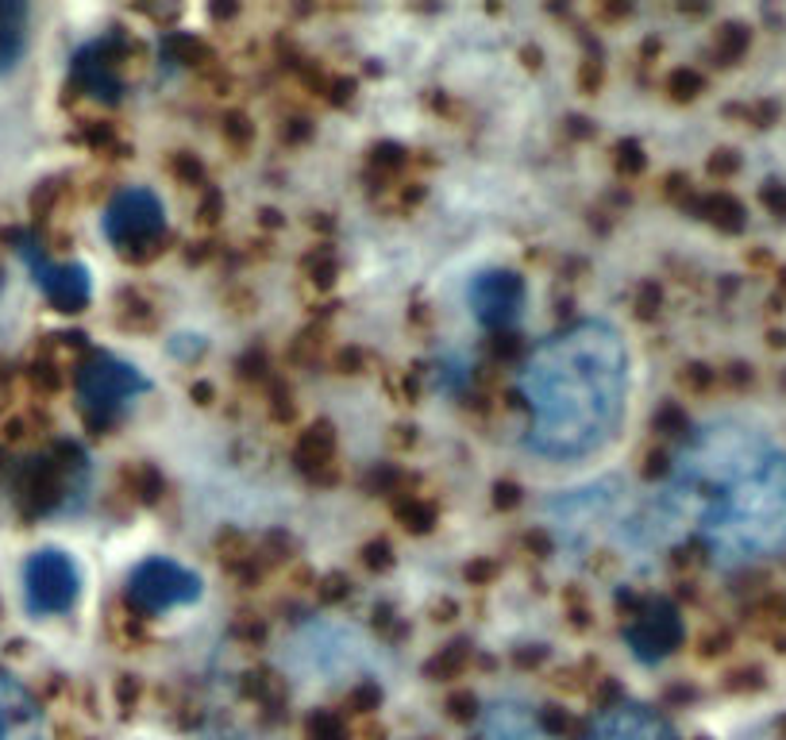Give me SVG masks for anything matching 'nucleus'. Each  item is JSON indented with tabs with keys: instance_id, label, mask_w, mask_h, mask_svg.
<instances>
[{
	"instance_id": "obj_44",
	"label": "nucleus",
	"mask_w": 786,
	"mask_h": 740,
	"mask_svg": "<svg viewBox=\"0 0 786 740\" xmlns=\"http://www.w3.org/2000/svg\"><path fill=\"white\" fill-rule=\"evenodd\" d=\"M729 644H733V633H729V629H713V633H706L702 641H698V652H702V656H721Z\"/></svg>"
},
{
	"instance_id": "obj_58",
	"label": "nucleus",
	"mask_w": 786,
	"mask_h": 740,
	"mask_svg": "<svg viewBox=\"0 0 786 740\" xmlns=\"http://www.w3.org/2000/svg\"><path fill=\"white\" fill-rule=\"evenodd\" d=\"M725 378H729V386H749V382H752V371H749V367H741V363H736V367H729Z\"/></svg>"
},
{
	"instance_id": "obj_53",
	"label": "nucleus",
	"mask_w": 786,
	"mask_h": 740,
	"mask_svg": "<svg viewBox=\"0 0 786 740\" xmlns=\"http://www.w3.org/2000/svg\"><path fill=\"white\" fill-rule=\"evenodd\" d=\"M363 363H367V355L355 352V347H344V352L336 355V371H340V374H359Z\"/></svg>"
},
{
	"instance_id": "obj_34",
	"label": "nucleus",
	"mask_w": 786,
	"mask_h": 740,
	"mask_svg": "<svg viewBox=\"0 0 786 740\" xmlns=\"http://www.w3.org/2000/svg\"><path fill=\"white\" fill-rule=\"evenodd\" d=\"M224 139H228L232 147H239V151H247V147L255 143V124H251V116L232 112L228 120H224Z\"/></svg>"
},
{
	"instance_id": "obj_22",
	"label": "nucleus",
	"mask_w": 786,
	"mask_h": 740,
	"mask_svg": "<svg viewBox=\"0 0 786 740\" xmlns=\"http://www.w3.org/2000/svg\"><path fill=\"white\" fill-rule=\"evenodd\" d=\"M394 513H397V521L405 525V533H432V525H435V505L424 502V497L397 494Z\"/></svg>"
},
{
	"instance_id": "obj_59",
	"label": "nucleus",
	"mask_w": 786,
	"mask_h": 740,
	"mask_svg": "<svg viewBox=\"0 0 786 740\" xmlns=\"http://www.w3.org/2000/svg\"><path fill=\"white\" fill-rule=\"evenodd\" d=\"M193 397H197V405H208V401H213V386L197 382V386H193Z\"/></svg>"
},
{
	"instance_id": "obj_37",
	"label": "nucleus",
	"mask_w": 786,
	"mask_h": 740,
	"mask_svg": "<svg viewBox=\"0 0 786 740\" xmlns=\"http://www.w3.org/2000/svg\"><path fill=\"white\" fill-rule=\"evenodd\" d=\"M293 412H298V405H293L290 386H282V382H274V386H270V417L282 420V425H290Z\"/></svg>"
},
{
	"instance_id": "obj_28",
	"label": "nucleus",
	"mask_w": 786,
	"mask_h": 740,
	"mask_svg": "<svg viewBox=\"0 0 786 740\" xmlns=\"http://www.w3.org/2000/svg\"><path fill=\"white\" fill-rule=\"evenodd\" d=\"M244 690L251 698H259L262 706H282L286 703V687H282V679L278 675H270V672H251L244 679Z\"/></svg>"
},
{
	"instance_id": "obj_45",
	"label": "nucleus",
	"mask_w": 786,
	"mask_h": 740,
	"mask_svg": "<svg viewBox=\"0 0 786 740\" xmlns=\"http://www.w3.org/2000/svg\"><path fill=\"white\" fill-rule=\"evenodd\" d=\"M309 136H313V124H309L305 116H290V120L282 124V139H286V143H305Z\"/></svg>"
},
{
	"instance_id": "obj_56",
	"label": "nucleus",
	"mask_w": 786,
	"mask_h": 740,
	"mask_svg": "<svg viewBox=\"0 0 786 740\" xmlns=\"http://www.w3.org/2000/svg\"><path fill=\"white\" fill-rule=\"evenodd\" d=\"M567 605H571V621H574V625L586 629V625H590V610H586V602H582V594L567 590Z\"/></svg>"
},
{
	"instance_id": "obj_50",
	"label": "nucleus",
	"mask_w": 786,
	"mask_h": 740,
	"mask_svg": "<svg viewBox=\"0 0 786 740\" xmlns=\"http://www.w3.org/2000/svg\"><path fill=\"white\" fill-rule=\"evenodd\" d=\"M756 687H764V675L756 667H744V672L729 675V690H756Z\"/></svg>"
},
{
	"instance_id": "obj_6",
	"label": "nucleus",
	"mask_w": 786,
	"mask_h": 740,
	"mask_svg": "<svg viewBox=\"0 0 786 740\" xmlns=\"http://www.w3.org/2000/svg\"><path fill=\"white\" fill-rule=\"evenodd\" d=\"M201 594V579L190 567L174 564V559H147L131 571L128 579V605L139 618H154L174 605H190Z\"/></svg>"
},
{
	"instance_id": "obj_40",
	"label": "nucleus",
	"mask_w": 786,
	"mask_h": 740,
	"mask_svg": "<svg viewBox=\"0 0 786 740\" xmlns=\"http://www.w3.org/2000/svg\"><path fill=\"white\" fill-rule=\"evenodd\" d=\"M659 305H664V293H659L656 282H644L636 290V317H656Z\"/></svg>"
},
{
	"instance_id": "obj_14",
	"label": "nucleus",
	"mask_w": 786,
	"mask_h": 740,
	"mask_svg": "<svg viewBox=\"0 0 786 740\" xmlns=\"http://www.w3.org/2000/svg\"><path fill=\"white\" fill-rule=\"evenodd\" d=\"M293 463H298V471L305 474L309 482H316V486H332V482L340 479V471H336V428L324 425V420L309 425L305 432L298 436V443H293Z\"/></svg>"
},
{
	"instance_id": "obj_35",
	"label": "nucleus",
	"mask_w": 786,
	"mask_h": 740,
	"mask_svg": "<svg viewBox=\"0 0 786 740\" xmlns=\"http://www.w3.org/2000/svg\"><path fill=\"white\" fill-rule=\"evenodd\" d=\"M713 382H718V374L706 367V363H687L679 371V386L690 389V394H706V389H713Z\"/></svg>"
},
{
	"instance_id": "obj_38",
	"label": "nucleus",
	"mask_w": 786,
	"mask_h": 740,
	"mask_svg": "<svg viewBox=\"0 0 786 740\" xmlns=\"http://www.w3.org/2000/svg\"><path fill=\"white\" fill-rule=\"evenodd\" d=\"M359 559L367 571H386V567L394 564V548L386 540H370V544H363Z\"/></svg>"
},
{
	"instance_id": "obj_57",
	"label": "nucleus",
	"mask_w": 786,
	"mask_h": 740,
	"mask_svg": "<svg viewBox=\"0 0 786 740\" xmlns=\"http://www.w3.org/2000/svg\"><path fill=\"white\" fill-rule=\"evenodd\" d=\"M448 706H451V714H459V718H471V714H474V698L466 695V690H459V695L451 698Z\"/></svg>"
},
{
	"instance_id": "obj_32",
	"label": "nucleus",
	"mask_w": 786,
	"mask_h": 740,
	"mask_svg": "<svg viewBox=\"0 0 786 740\" xmlns=\"http://www.w3.org/2000/svg\"><path fill=\"white\" fill-rule=\"evenodd\" d=\"M166 170H170V174H174L182 185H205V167H201V159H197V154H190V151L170 154Z\"/></svg>"
},
{
	"instance_id": "obj_15",
	"label": "nucleus",
	"mask_w": 786,
	"mask_h": 740,
	"mask_svg": "<svg viewBox=\"0 0 786 740\" xmlns=\"http://www.w3.org/2000/svg\"><path fill=\"white\" fill-rule=\"evenodd\" d=\"M23 46H28V8L15 0H0V74L20 62Z\"/></svg>"
},
{
	"instance_id": "obj_23",
	"label": "nucleus",
	"mask_w": 786,
	"mask_h": 740,
	"mask_svg": "<svg viewBox=\"0 0 786 740\" xmlns=\"http://www.w3.org/2000/svg\"><path fill=\"white\" fill-rule=\"evenodd\" d=\"M749 43H752V35L744 23H721L718 35H713V58H718L721 66H729V62L744 58Z\"/></svg>"
},
{
	"instance_id": "obj_54",
	"label": "nucleus",
	"mask_w": 786,
	"mask_h": 740,
	"mask_svg": "<svg viewBox=\"0 0 786 740\" xmlns=\"http://www.w3.org/2000/svg\"><path fill=\"white\" fill-rule=\"evenodd\" d=\"M321 598H324V602H340V598H347V579H344V575H329V579H321Z\"/></svg>"
},
{
	"instance_id": "obj_21",
	"label": "nucleus",
	"mask_w": 786,
	"mask_h": 740,
	"mask_svg": "<svg viewBox=\"0 0 786 740\" xmlns=\"http://www.w3.org/2000/svg\"><path fill=\"white\" fill-rule=\"evenodd\" d=\"M336 251H332L329 244H316L313 251L301 255V275L309 278V282L316 286V290H332V282H336Z\"/></svg>"
},
{
	"instance_id": "obj_2",
	"label": "nucleus",
	"mask_w": 786,
	"mask_h": 740,
	"mask_svg": "<svg viewBox=\"0 0 786 740\" xmlns=\"http://www.w3.org/2000/svg\"><path fill=\"white\" fill-rule=\"evenodd\" d=\"M528 448L548 459H582L617 436L628 397V347L617 329L582 321L551 336L520 371Z\"/></svg>"
},
{
	"instance_id": "obj_18",
	"label": "nucleus",
	"mask_w": 786,
	"mask_h": 740,
	"mask_svg": "<svg viewBox=\"0 0 786 740\" xmlns=\"http://www.w3.org/2000/svg\"><path fill=\"white\" fill-rule=\"evenodd\" d=\"M695 205V213L702 216V221H710L713 228L721 232H741L744 228V205L733 197V193H702V197L690 201Z\"/></svg>"
},
{
	"instance_id": "obj_4",
	"label": "nucleus",
	"mask_w": 786,
	"mask_h": 740,
	"mask_svg": "<svg viewBox=\"0 0 786 740\" xmlns=\"http://www.w3.org/2000/svg\"><path fill=\"white\" fill-rule=\"evenodd\" d=\"M139 394H147V378L116 355L93 352L77 367V397H82V412L93 428H108Z\"/></svg>"
},
{
	"instance_id": "obj_39",
	"label": "nucleus",
	"mask_w": 786,
	"mask_h": 740,
	"mask_svg": "<svg viewBox=\"0 0 786 740\" xmlns=\"http://www.w3.org/2000/svg\"><path fill=\"white\" fill-rule=\"evenodd\" d=\"M236 636L247 644H262L267 641V621L255 618V613H239L236 618Z\"/></svg>"
},
{
	"instance_id": "obj_43",
	"label": "nucleus",
	"mask_w": 786,
	"mask_h": 740,
	"mask_svg": "<svg viewBox=\"0 0 786 740\" xmlns=\"http://www.w3.org/2000/svg\"><path fill=\"white\" fill-rule=\"evenodd\" d=\"M640 474H644V479H664V474H671V455H667L664 448L648 451V455H644Z\"/></svg>"
},
{
	"instance_id": "obj_5",
	"label": "nucleus",
	"mask_w": 786,
	"mask_h": 740,
	"mask_svg": "<svg viewBox=\"0 0 786 740\" xmlns=\"http://www.w3.org/2000/svg\"><path fill=\"white\" fill-rule=\"evenodd\" d=\"M105 236L116 244V251L131 262H147L162 251L166 236V213L162 201L151 190H120L108 201Z\"/></svg>"
},
{
	"instance_id": "obj_60",
	"label": "nucleus",
	"mask_w": 786,
	"mask_h": 740,
	"mask_svg": "<svg viewBox=\"0 0 786 740\" xmlns=\"http://www.w3.org/2000/svg\"><path fill=\"white\" fill-rule=\"evenodd\" d=\"M779 278H783V286H786V270H783V275H779Z\"/></svg>"
},
{
	"instance_id": "obj_3",
	"label": "nucleus",
	"mask_w": 786,
	"mask_h": 740,
	"mask_svg": "<svg viewBox=\"0 0 786 740\" xmlns=\"http://www.w3.org/2000/svg\"><path fill=\"white\" fill-rule=\"evenodd\" d=\"M89 486V459L74 443H58L46 455H35L20 466L15 474V502L23 513L39 517V513L66 510L82 490Z\"/></svg>"
},
{
	"instance_id": "obj_13",
	"label": "nucleus",
	"mask_w": 786,
	"mask_h": 740,
	"mask_svg": "<svg viewBox=\"0 0 786 740\" xmlns=\"http://www.w3.org/2000/svg\"><path fill=\"white\" fill-rule=\"evenodd\" d=\"M0 740H54L35 695L4 672H0Z\"/></svg>"
},
{
	"instance_id": "obj_25",
	"label": "nucleus",
	"mask_w": 786,
	"mask_h": 740,
	"mask_svg": "<svg viewBox=\"0 0 786 740\" xmlns=\"http://www.w3.org/2000/svg\"><path fill=\"white\" fill-rule=\"evenodd\" d=\"M116 321H120L123 329H131V332H143V329H154L159 313H154V305L143 298V293L128 290L120 298V309H116Z\"/></svg>"
},
{
	"instance_id": "obj_47",
	"label": "nucleus",
	"mask_w": 786,
	"mask_h": 740,
	"mask_svg": "<svg viewBox=\"0 0 786 740\" xmlns=\"http://www.w3.org/2000/svg\"><path fill=\"white\" fill-rule=\"evenodd\" d=\"M517 352H520V340L509 336V332H497V336L489 340V355H494V360H513Z\"/></svg>"
},
{
	"instance_id": "obj_41",
	"label": "nucleus",
	"mask_w": 786,
	"mask_h": 740,
	"mask_svg": "<svg viewBox=\"0 0 786 740\" xmlns=\"http://www.w3.org/2000/svg\"><path fill=\"white\" fill-rule=\"evenodd\" d=\"M220 213H224L220 190H213V185H208L205 197H201V205H197V221H201V224H216V221H220Z\"/></svg>"
},
{
	"instance_id": "obj_24",
	"label": "nucleus",
	"mask_w": 786,
	"mask_h": 740,
	"mask_svg": "<svg viewBox=\"0 0 786 740\" xmlns=\"http://www.w3.org/2000/svg\"><path fill=\"white\" fill-rule=\"evenodd\" d=\"M466 664H471V644L463 641L443 644V648L428 659V675H432V679H459V675L466 672Z\"/></svg>"
},
{
	"instance_id": "obj_7",
	"label": "nucleus",
	"mask_w": 786,
	"mask_h": 740,
	"mask_svg": "<svg viewBox=\"0 0 786 740\" xmlns=\"http://www.w3.org/2000/svg\"><path fill=\"white\" fill-rule=\"evenodd\" d=\"M77 590H82V575L66 551L43 548L23 564V602L35 618L74 610Z\"/></svg>"
},
{
	"instance_id": "obj_1",
	"label": "nucleus",
	"mask_w": 786,
	"mask_h": 740,
	"mask_svg": "<svg viewBox=\"0 0 786 740\" xmlns=\"http://www.w3.org/2000/svg\"><path fill=\"white\" fill-rule=\"evenodd\" d=\"M664 497L671 525H695L721 564L786 548V455L749 428L713 425L682 448Z\"/></svg>"
},
{
	"instance_id": "obj_27",
	"label": "nucleus",
	"mask_w": 786,
	"mask_h": 740,
	"mask_svg": "<svg viewBox=\"0 0 786 740\" xmlns=\"http://www.w3.org/2000/svg\"><path fill=\"white\" fill-rule=\"evenodd\" d=\"M166 51H170V58H177L182 66H208V62H213V46L197 35H185V31L182 35H170Z\"/></svg>"
},
{
	"instance_id": "obj_9",
	"label": "nucleus",
	"mask_w": 786,
	"mask_h": 740,
	"mask_svg": "<svg viewBox=\"0 0 786 740\" xmlns=\"http://www.w3.org/2000/svg\"><path fill=\"white\" fill-rule=\"evenodd\" d=\"M131 58V43L120 35L97 39L89 43L74 62V82L97 100H120L123 97V66Z\"/></svg>"
},
{
	"instance_id": "obj_12",
	"label": "nucleus",
	"mask_w": 786,
	"mask_h": 740,
	"mask_svg": "<svg viewBox=\"0 0 786 740\" xmlns=\"http://www.w3.org/2000/svg\"><path fill=\"white\" fill-rule=\"evenodd\" d=\"M586 740H679V737H675L671 721L652 710V706L613 703L594 718Z\"/></svg>"
},
{
	"instance_id": "obj_11",
	"label": "nucleus",
	"mask_w": 786,
	"mask_h": 740,
	"mask_svg": "<svg viewBox=\"0 0 786 740\" xmlns=\"http://www.w3.org/2000/svg\"><path fill=\"white\" fill-rule=\"evenodd\" d=\"M525 305V282L513 270H486L471 286V309L486 329H509Z\"/></svg>"
},
{
	"instance_id": "obj_8",
	"label": "nucleus",
	"mask_w": 786,
	"mask_h": 740,
	"mask_svg": "<svg viewBox=\"0 0 786 740\" xmlns=\"http://www.w3.org/2000/svg\"><path fill=\"white\" fill-rule=\"evenodd\" d=\"M20 259L28 262L35 286L46 293L54 309L62 313H77L89 301V270L82 262H54L46 259V251L35 244V236H20Z\"/></svg>"
},
{
	"instance_id": "obj_20",
	"label": "nucleus",
	"mask_w": 786,
	"mask_h": 740,
	"mask_svg": "<svg viewBox=\"0 0 786 740\" xmlns=\"http://www.w3.org/2000/svg\"><path fill=\"white\" fill-rule=\"evenodd\" d=\"M752 629L767 641L779 644V652H786V598L783 594H767L764 602L752 610Z\"/></svg>"
},
{
	"instance_id": "obj_31",
	"label": "nucleus",
	"mask_w": 786,
	"mask_h": 740,
	"mask_svg": "<svg viewBox=\"0 0 786 740\" xmlns=\"http://www.w3.org/2000/svg\"><path fill=\"white\" fill-rule=\"evenodd\" d=\"M324 324H309L305 332H298V340H293V360L298 363H316L324 355Z\"/></svg>"
},
{
	"instance_id": "obj_29",
	"label": "nucleus",
	"mask_w": 786,
	"mask_h": 740,
	"mask_svg": "<svg viewBox=\"0 0 786 740\" xmlns=\"http://www.w3.org/2000/svg\"><path fill=\"white\" fill-rule=\"evenodd\" d=\"M702 89H706V77L698 74V69L679 66V69H671V74H667V97H671V100H682V105H687V100H695Z\"/></svg>"
},
{
	"instance_id": "obj_26",
	"label": "nucleus",
	"mask_w": 786,
	"mask_h": 740,
	"mask_svg": "<svg viewBox=\"0 0 786 740\" xmlns=\"http://www.w3.org/2000/svg\"><path fill=\"white\" fill-rule=\"evenodd\" d=\"M405 147H397V143H383V147H375L370 151V162H367V170H370V178H375L378 185H394V178L405 170Z\"/></svg>"
},
{
	"instance_id": "obj_52",
	"label": "nucleus",
	"mask_w": 786,
	"mask_h": 740,
	"mask_svg": "<svg viewBox=\"0 0 786 740\" xmlns=\"http://www.w3.org/2000/svg\"><path fill=\"white\" fill-rule=\"evenodd\" d=\"M760 197H764V205L772 208L775 216H786V185H779V182L764 185V193H760Z\"/></svg>"
},
{
	"instance_id": "obj_33",
	"label": "nucleus",
	"mask_w": 786,
	"mask_h": 740,
	"mask_svg": "<svg viewBox=\"0 0 786 740\" xmlns=\"http://www.w3.org/2000/svg\"><path fill=\"white\" fill-rule=\"evenodd\" d=\"M305 729H309V740H344V721H340L332 710L309 714Z\"/></svg>"
},
{
	"instance_id": "obj_49",
	"label": "nucleus",
	"mask_w": 786,
	"mask_h": 740,
	"mask_svg": "<svg viewBox=\"0 0 786 740\" xmlns=\"http://www.w3.org/2000/svg\"><path fill=\"white\" fill-rule=\"evenodd\" d=\"M520 502V486L517 482H497L494 486V505L497 510H517Z\"/></svg>"
},
{
	"instance_id": "obj_55",
	"label": "nucleus",
	"mask_w": 786,
	"mask_h": 740,
	"mask_svg": "<svg viewBox=\"0 0 786 740\" xmlns=\"http://www.w3.org/2000/svg\"><path fill=\"white\" fill-rule=\"evenodd\" d=\"M352 706H355V710H370V706H378V687H375V683H363V687L352 695Z\"/></svg>"
},
{
	"instance_id": "obj_19",
	"label": "nucleus",
	"mask_w": 786,
	"mask_h": 740,
	"mask_svg": "<svg viewBox=\"0 0 786 740\" xmlns=\"http://www.w3.org/2000/svg\"><path fill=\"white\" fill-rule=\"evenodd\" d=\"M120 482H123V494H128L131 502H159L162 490H166V482H162V471H159V466H151V463L123 466Z\"/></svg>"
},
{
	"instance_id": "obj_36",
	"label": "nucleus",
	"mask_w": 786,
	"mask_h": 740,
	"mask_svg": "<svg viewBox=\"0 0 786 740\" xmlns=\"http://www.w3.org/2000/svg\"><path fill=\"white\" fill-rule=\"evenodd\" d=\"M687 428H690V420H687V412H682L679 405L667 401L664 409L656 412V432L659 436H687Z\"/></svg>"
},
{
	"instance_id": "obj_17",
	"label": "nucleus",
	"mask_w": 786,
	"mask_h": 740,
	"mask_svg": "<svg viewBox=\"0 0 786 740\" xmlns=\"http://www.w3.org/2000/svg\"><path fill=\"white\" fill-rule=\"evenodd\" d=\"M216 556H220L224 571L236 575V579H244V582H255L262 575L259 556H255V544L239 533H224L220 540H216Z\"/></svg>"
},
{
	"instance_id": "obj_46",
	"label": "nucleus",
	"mask_w": 786,
	"mask_h": 740,
	"mask_svg": "<svg viewBox=\"0 0 786 740\" xmlns=\"http://www.w3.org/2000/svg\"><path fill=\"white\" fill-rule=\"evenodd\" d=\"M494 575H497L494 559H474V564H466V582H474V587H486Z\"/></svg>"
},
{
	"instance_id": "obj_10",
	"label": "nucleus",
	"mask_w": 786,
	"mask_h": 740,
	"mask_svg": "<svg viewBox=\"0 0 786 740\" xmlns=\"http://www.w3.org/2000/svg\"><path fill=\"white\" fill-rule=\"evenodd\" d=\"M625 641L633 644V652L644 659V664H656L667 652L679 648L682 641V618L667 598H648V602L636 605L633 621L625 629Z\"/></svg>"
},
{
	"instance_id": "obj_30",
	"label": "nucleus",
	"mask_w": 786,
	"mask_h": 740,
	"mask_svg": "<svg viewBox=\"0 0 786 740\" xmlns=\"http://www.w3.org/2000/svg\"><path fill=\"white\" fill-rule=\"evenodd\" d=\"M613 170H617L621 178L644 174V147L636 143V139H621V143L613 147Z\"/></svg>"
},
{
	"instance_id": "obj_42",
	"label": "nucleus",
	"mask_w": 786,
	"mask_h": 740,
	"mask_svg": "<svg viewBox=\"0 0 786 740\" xmlns=\"http://www.w3.org/2000/svg\"><path fill=\"white\" fill-rule=\"evenodd\" d=\"M706 170H710L713 178H733L736 170H741V159H736V151H713Z\"/></svg>"
},
{
	"instance_id": "obj_16",
	"label": "nucleus",
	"mask_w": 786,
	"mask_h": 740,
	"mask_svg": "<svg viewBox=\"0 0 786 740\" xmlns=\"http://www.w3.org/2000/svg\"><path fill=\"white\" fill-rule=\"evenodd\" d=\"M486 740H556L540 729V721H532L517 706H494L486 714Z\"/></svg>"
},
{
	"instance_id": "obj_48",
	"label": "nucleus",
	"mask_w": 786,
	"mask_h": 740,
	"mask_svg": "<svg viewBox=\"0 0 786 740\" xmlns=\"http://www.w3.org/2000/svg\"><path fill=\"white\" fill-rule=\"evenodd\" d=\"M579 85L586 93H597V85H602V62H597V58L579 62Z\"/></svg>"
},
{
	"instance_id": "obj_51",
	"label": "nucleus",
	"mask_w": 786,
	"mask_h": 740,
	"mask_svg": "<svg viewBox=\"0 0 786 740\" xmlns=\"http://www.w3.org/2000/svg\"><path fill=\"white\" fill-rule=\"evenodd\" d=\"M239 371H244V378H251V382H259L262 374H267L270 367H267V360H262V352H247L244 360L236 363Z\"/></svg>"
},
{
	"instance_id": "obj_61",
	"label": "nucleus",
	"mask_w": 786,
	"mask_h": 740,
	"mask_svg": "<svg viewBox=\"0 0 786 740\" xmlns=\"http://www.w3.org/2000/svg\"><path fill=\"white\" fill-rule=\"evenodd\" d=\"M783 737H786V718H783Z\"/></svg>"
}]
</instances>
